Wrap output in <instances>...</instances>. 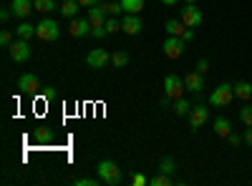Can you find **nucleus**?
<instances>
[{"mask_svg":"<svg viewBox=\"0 0 252 186\" xmlns=\"http://www.w3.org/2000/svg\"><path fill=\"white\" fill-rule=\"evenodd\" d=\"M232 101H235V86L232 83H220L212 93H209V98H207V103H209V106H215V108H224Z\"/></svg>","mask_w":252,"mask_h":186,"instance_id":"f257e3e1","label":"nucleus"},{"mask_svg":"<svg viewBox=\"0 0 252 186\" xmlns=\"http://www.w3.org/2000/svg\"><path fill=\"white\" fill-rule=\"evenodd\" d=\"M35 38L46 40V43H51V40H58L61 38V26L56 23L53 18H43L35 23Z\"/></svg>","mask_w":252,"mask_h":186,"instance_id":"f03ea898","label":"nucleus"},{"mask_svg":"<svg viewBox=\"0 0 252 186\" xmlns=\"http://www.w3.org/2000/svg\"><path fill=\"white\" fill-rule=\"evenodd\" d=\"M96 176L106 184V186H114L121 181V169L116 166L114 161H98V166H96Z\"/></svg>","mask_w":252,"mask_h":186,"instance_id":"7ed1b4c3","label":"nucleus"},{"mask_svg":"<svg viewBox=\"0 0 252 186\" xmlns=\"http://www.w3.org/2000/svg\"><path fill=\"white\" fill-rule=\"evenodd\" d=\"M179 20L187 28H199L202 26V10L197 8V3H184V8H179Z\"/></svg>","mask_w":252,"mask_h":186,"instance_id":"20e7f679","label":"nucleus"},{"mask_svg":"<svg viewBox=\"0 0 252 186\" xmlns=\"http://www.w3.org/2000/svg\"><path fill=\"white\" fill-rule=\"evenodd\" d=\"M8 53H10V58L15 60V63H26V60L31 58V43L26 38H15L8 46Z\"/></svg>","mask_w":252,"mask_h":186,"instance_id":"39448f33","label":"nucleus"},{"mask_svg":"<svg viewBox=\"0 0 252 186\" xmlns=\"http://www.w3.org/2000/svg\"><path fill=\"white\" fill-rule=\"evenodd\" d=\"M184 40L179 38V35H169V38H166L164 40V46H161V51H164V55L166 58H172V60H177L182 53H184Z\"/></svg>","mask_w":252,"mask_h":186,"instance_id":"423d86ee","label":"nucleus"},{"mask_svg":"<svg viewBox=\"0 0 252 186\" xmlns=\"http://www.w3.org/2000/svg\"><path fill=\"white\" fill-rule=\"evenodd\" d=\"M184 91H187V88H184V78H179L177 73H169V76L164 78V93H166V96L182 98Z\"/></svg>","mask_w":252,"mask_h":186,"instance_id":"0eeeda50","label":"nucleus"},{"mask_svg":"<svg viewBox=\"0 0 252 186\" xmlns=\"http://www.w3.org/2000/svg\"><path fill=\"white\" fill-rule=\"evenodd\" d=\"M207 118H209V108L204 106V103H194L192 111H189V126H192V131L202 129L207 123Z\"/></svg>","mask_w":252,"mask_h":186,"instance_id":"6e6552de","label":"nucleus"},{"mask_svg":"<svg viewBox=\"0 0 252 186\" xmlns=\"http://www.w3.org/2000/svg\"><path fill=\"white\" fill-rule=\"evenodd\" d=\"M86 63H89V68H106L109 63H111V55H109V51L106 48H94L89 55H86Z\"/></svg>","mask_w":252,"mask_h":186,"instance_id":"1a4fd4ad","label":"nucleus"},{"mask_svg":"<svg viewBox=\"0 0 252 186\" xmlns=\"http://www.w3.org/2000/svg\"><path fill=\"white\" fill-rule=\"evenodd\" d=\"M68 33H71L73 38L91 35V20H89V18H71V23H68Z\"/></svg>","mask_w":252,"mask_h":186,"instance_id":"9d476101","label":"nucleus"},{"mask_svg":"<svg viewBox=\"0 0 252 186\" xmlns=\"http://www.w3.org/2000/svg\"><path fill=\"white\" fill-rule=\"evenodd\" d=\"M18 88H20V93H26V96H35L40 91V83H38V78L33 73H23L20 80H18Z\"/></svg>","mask_w":252,"mask_h":186,"instance_id":"9b49d317","label":"nucleus"},{"mask_svg":"<svg viewBox=\"0 0 252 186\" xmlns=\"http://www.w3.org/2000/svg\"><path fill=\"white\" fill-rule=\"evenodd\" d=\"M141 28H144V23H141V18H139V15H129V13L124 15V20H121V30H124L126 35H139Z\"/></svg>","mask_w":252,"mask_h":186,"instance_id":"f8f14e48","label":"nucleus"},{"mask_svg":"<svg viewBox=\"0 0 252 186\" xmlns=\"http://www.w3.org/2000/svg\"><path fill=\"white\" fill-rule=\"evenodd\" d=\"M10 10H13V15H15V18L26 20L35 8H33V0H13V3H10Z\"/></svg>","mask_w":252,"mask_h":186,"instance_id":"ddd939ff","label":"nucleus"},{"mask_svg":"<svg viewBox=\"0 0 252 186\" xmlns=\"http://www.w3.org/2000/svg\"><path fill=\"white\" fill-rule=\"evenodd\" d=\"M184 88H187L189 93H194V96L202 93V88H204V76L197 73V71H194V73H189V76L184 78Z\"/></svg>","mask_w":252,"mask_h":186,"instance_id":"4468645a","label":"nucleus"},{"mask_svg":"<svg viewBox=\"0 0 252 186\" xmlns=\"http://www.w3.org/2000/svg\"><path fill=\"white\" fill-rule=\"evenodd\" d=\"M212 129H215V133L220 138H227L229 133H232V121H229L227 116H217L215 123H212Z\"/></svg>","mask_w":252,"mask_h":186,"instance_id":"2eb2a0df","label":"nucleus"},{"mask_svg":"<svg viewBox=\"0 0 252 186\" xmlns=\"http://www.w3.org/2000/svg\"><path fill=\"white\" fill-rule=\"evenodd\" d=\"M106 13H103V8L101 5H94V8H89V20H91V28H103L106 26Z\"/></svg>","mask_w":252,"mask_h":186,"instance_id":"dca6fc26","label":"nucleus"},{"mask_svg":"<svg viewBox=\"0 0 252 186\" xmlns=\"http://www.w3.org/2000/svg\"><path fill=\"white\" fill-rule=\"evenodd\" d=\"M33 35H35V26L28 23V20H20V23L15 26V38H26V40H31Z\"/></svg>","mask_w":252,"mask_h":186,"instance_id":"f3484780","label":"nucleus"},{"mask_svg":"<svg viewBox=\"0 0 252 186\" xmlns=\"http://www.w3.org/2000/svg\"><path fill=\"white\" fill-rule=\"evenodd\" d=\"M235 98L250 101L252 98V83H247V80H237V83H235Z\"/></svg>","mask_w":252,"mask_h":186,"instance_id":"a211bd4d","label":"nucleus"},{"mask_svg":"<svg viewBox=\"0 0 252 186\" xmlns=\"http://www.w3.org/2000/svg\"><path fill=\"white\" fill-rule=\"evenodd\" d=\"M192 106H194V103H192V101H187L184 96H182V98H174V103H172V108H174L177 116H189Z\"/></svg>","mask_w":252,"mask_h":186,"instance_id":"6ab92c4d","label":"nucleus"},{"mask_svg":"<svg viewBox=\"0 0 252 186\" xmlns=\"http://www.w3.org/2000/svg\"><path fill=\"white\" fill-rule=\"evenodd\" d=\"M78 8H81V3H78V0H63V3H61V15L71 20V18H76Z\"/></svg>","mask_w":252,"mask_h":186,"instance_id":"aec40b11","label":"nucleus"},{"mask_svg":"<svg viewBox=\"0 0 252 186\" xmlns=\"http://www.w3.org/2000/svg\"><path fill=\"white\" fill-rule=\"evenodd\" d=\"M164 30H166V35H179V38H182V33L187 30V26L182 23L179 18H177V20L172 18V20H166V23H164Z\"/></svg>","mask_w":252,"mask_h":186,"instance_id":"412c9836","label":"nucleus"},{"mask_svg":"<svg viewBox=\"0 0 252 186\" xmlns=\"http://www.w3.org/2000/svg\"><path fill=\"white\" fill-rule=\"evenodd\" d=\"M124 13H129V15H139L144 10V0H119Z\"/></svg>","mask_w":252,"mask_h":186,"instance_id":"4be33fe9","label":"nucleus"},{"mask_svg":"<svg viewBox=\"0 0 252 186\" xmlns=\"http://www.w3.org/2000/svg\"><path fill=\"white\" fill-rule=\"evenodd\" d=\"M159 171H161V174L174 176V174H177V161H174L172 156H164V159L159 161Z\"/></svg>","mask_w":252,"mask_h":186,"instance_id":"5701e85b","label":"nucleus"},{"mask_svg":"<svg viewBox=\"0 0 252 186\" xmlns=\"http://www.w3.org/2000/svg\"><path fill=\"white\" fill-rule=\"evenodd\" d=\"M33 8H35L38 13L48 15V13H53V10H56V0H33Z\"/></svg>","mask_w":252,"mask_h":186,"instance_id":"b1692460","label":"nucleus"},{"mask_svg":"<svg viewBox=\"0 0 252 186\" xmlns=\"http://www.w3.org/2000/svg\"><path fill=\"white\" fill-rule=\"evenodd\" d=\"M111 66L114 68H126V66H129V53H126V51H116L111 55Z\"/></svg>","mask_w":252,"mask_h":186,"instance_id":"393cba45","label":"nucleus"},{"mask_svg":"<svg viewBox=\"0 0 252 186\" xmlns=\"http://www.w3.org/2000/svg\"><path fill=\"white\" fill-rule=\"evenodd\" d=\"M149 186H172V176H169V174L157 171V176H152V179H149Z\"/></svg>","mask_w":252,"mask_h":186,"instance_id":"a878e982","label":"nucleus"},{"mask_svg":"<svg viewBox=\"0 0 252 186\" xmlns=\"http://www.w3.org/2000/svg\"><path fill=\"white\" fill-rule=\"evenodd\" d=\"M33 138H35L38 143H46V141H51V138H53V133L48 131V126H38V129H35V133H33Z\"/></svg>","mask_w":252,"mask_h":186,"instance_id":"bb28decb","label":"nucleus"},{"mask_svg":"<svg viewBox=\"0 0 252 186\" xmlns=\"http://www.w3.org/2000/svg\"><path fill=\"white\" fill-rule=\"evenodd\" d=\"M106 33H116V30H121V20H119V15H109L106 18Z\"/></svg>","mask_w":252,"mask_h":186,"instance_id":"cd10ccee","label":"nucleus"},{"mask_svg":"<svg viewBox=\"0 0 252 186\" xmlns=\"http://www.w3.org/2000/svg\"><path fill=\"white\" fill-rule=\"evenodd\" d=\"M98 5L103 8V13H106V15H119V13H124L121 3H98Z\"/></svg>","mask_w":252,"mask_h":186,"instance_id":"c85d7f7f","label":"nucleus"},{"mask_svg":"<svg viewBox=\"0 0 252 186\" xmlns=\"http://www.w3.org/2000/svg\"><path fill=\"white\" fill-rule=\"evenodd\" d=\"M240 121L245 126H252V106H242L240 108Z\"/></svg>","mask_w":252,"mask_h":186,"instance_id":"c756f323","label":"nucleus"},{"mask_svg":"<svg viewBox=\"0 0 252 186\" xmlns=\"http://www.w3.org/2000/svg\"><path fill=\"white\" fill-rule=\"evenodd\" d=\"M13 40H15V38H13V33H10V30H3V33H0V46H3V48H8V46L13 43Z\"/></svg>","mask_w":252,"mask_h":186,"instance_id":"7c9ffc66","label":"nucleus"},{"mask_svg":"<svg viewBox=\"0 0 252 186\" xmlns=\"http://www.w3.org/2000/svg\"><path fill=\"white\" fill-rule=\"evenodd\" d=\"M131 184H134V186H149V179H146L144 174H136V171H134V176H131Z\"/></svg>","mask_w":252,"mask_h":186,"instance_id":"2f4dec72","label":"nucleus"},{"mask_svg":"<svg viewBox=\"0 0 252 186\" xmlns=\"http://www.w3.org/2000/svg\"><path fill=\"white\" fill-rule=\"evenodd\" d=\"M194 35H197V28H187V30L182 33V40H184V43H192Z\"/></svg>","mask_w":252,"mask_h":186,"instance_id":"473e14b6","label":"nucleus"},{"mask_svg":"<svg viewBox=\"0 0 252 186\" xmlns=\"http://www.w3.org/2000/svg\"><path fill=\"white\" fill-rule=\"evenodd\" d=\"M227 141H229V146H235V149H237V146H240V143H242L245 138H242L240 133H235V131H232V133L227 136Z\"/></svg>","mask_w":252,"mask_h":186,"instance_id":"72a5a7b5","label":"nucleus"},{"mask_svg":"<svg viewBox=\"0 0 252 186\" xmlns=\"http://www.w3.org/2000/svg\"><path fill=\"white\" fill-rule=\"evenodd\" d=\"M207 71H209V63H207V58H199V60H197V73H202V76H204Z\"/></svg>","mask_w":252,"mask_h":186,"instance_id":"f704fd0d","label":"nucleus"},{"mask_svg":"<svg viewBox=\"0 0 252 186\" xmlns=\"http://www.w3.org/2000/svg\"><path fill=\"white\" fill-rule=\"evenodd\" d=\"M76 186H96V179H89V176H81V179H76Z\"/></svg>","mask_w":252,"mask_h":186,"instance_id":"c9c22d12","label":"nucleus"},{"mask_svg":"<svg viewBox=\"0 0 252 186\" xmlns=\"http://www.w3.org/2000/svg\"><path fill=\"white\" fill-rule=\"evenodd\" d=\"M172 103H174V98H172V96H166V93H164V96L159 98V106H161V108H169Z\"/></svg>","mask_w":252,"mask_h":186,"instance_id":"e433bc0d","label":"nucleus"},{"mask_svg":"<svg viewBox=\"0 0 252 186\" xmlns=\"http://www.w3.org/2000/svg\"><path fill=\"white\" fill-rule=\"evenodd\" d=\"M91 35H94V38H98V40H101V38H106V35H109V33H106V28H91Z\"/></svg>","mask_w":252,"mask_h":186,"instance_id":"4c0bfd02","label":"nucleus"},{"mask_svg":"<svg viewBox=\"0 0 252 186\" xmlns=\"http://www.w3.org/2000/svg\"><path fill=\"white\" fill-rule=\"evenodd\" d=\"M10 15H13L10 5H8V8H3V10H0V20H3V23H8V20H10Z\"/></svg>","mask_w":252,"mask_h":186,"instance_id":"58836bf2","label":"nucleus"},{"mask_svg":"<svg viewBox=\"0 0 252 186\" xmlns=\"http://www.w3.org/2000/svg\"><path fill=\"white\" fill-rule=\"evenodd\" d=\"M242 138H245V143H247V146L252 149V126H247V129H245V136H242Z\"/></svg>","mask_w":252,"mask_h":186,"instance_id":"ea45409f","label":"nucleus"},{"mask_svg":"<svg viewBox=\"0 0 252 186\" xmlns=\"http://www.w3.org/2000/svg\"><path fill=\"white\" fill-rule=\"evenodd\" d=\"M78 3H81V8H94V5L101 3V0H78Z\"/></svg>","mask_w":252,"mask_h":186,"instance_id":"a19ab883","label":"nucleus"},{"mask_svg":"<svg viewBox=\"0 0 252 186\" xmlns=\"http://www.w3.org/2000/svg\"><path fill=\"white\" fill-rule=\"evenodd\" d=\"M179 3V0H161V5H166V8H174Z\"/></svg>","mask_w":252,"mask_h":186,"instance_id":"79ce46f5","label":"nucleus"},{"mask_svg":"<svg viewBox=\"0 0 252 186\" xmlns=\"http://www.w3.org/2000/svg\"><path fill=\"white\" fill-rule=\"evenodd\" d=\"M184 3H197V0H184Z\"/></svg>","mask_w":252,"mask_h":186,"instance_id":"37998d69","label":"nucleus"},{"mask_svg":"<svg viewBox=\"0 0 252 186\" xmlns=\"http://www.w3.org/2000/svg\"><path fill=\"white\" fill-rule=\"evenodd\" d=\"M61 3H63V0H61Z\"/></svg>","mask_w":252,"mask_h":186,"instance_id":"c03bdc74","label":"nucleus"}]
</instances>
